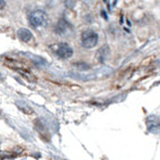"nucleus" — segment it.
<instances>
[{"instance_id": "obj_1", "label": "nucleus", "mask_w": 160, "mask_h": 160, "mask_svg": "<svg viewBox=\"0 0 160 160\" xmlns=\"http://www.w3.org/2000/svg\"><path fill=\"white\" fill-rule=\"evenodd\" d=\"M98 41H99V36L98 34V32H95L94 29L87 28L81 35V44L86 49L94 48L98 44Z\"/></svg>"}, {"instance_id": "obj_2", "label": "nucleus", "mask_w": 160, "mask_h": 160, "mask_svg": "<svg viewBox=\"0 0 160 160\" xmlns=\"http://www.w3.org/2000/svg\"><path fill=\"white\" fill-rule=\"evenodd\" d=\"M48 22V16L44 11L36 10L29 15V24L32 28H42L45 26Z\"/></svg>"}, {"instance_id": "obj_3", "label": "nucleus", "mask_w": 160, "mask_h": 160, "mask_svg": "<svg viewBox=\"0 0 160 160\" xmlns=\"http://www.w3.org/2000/svg\"><path fill=\"white\" fill-rule=\"evenodd\" d=\"M55 53L60 59L68 60L73 55V48L67 43H60L55 45Z\"/></svg>"}, {"instance_id": "obj_4", "label": "nucleus", "mask_w": 160, "mask_h": 160, "mask_svg": "<svg viewBox=\"0 0 160 160\" xmlns=\"http://www.w3.org/2000/svg\"><path fill=\"white\" fill-rule=\"evenodd\" d=\"M110 57V48L108 45H102L101 48H98L96 52V58L99 63H105Z\"/></svg>"}, {"instance_id": "obj_5", "label": "nucleus", "mask_w": 160, "mask_h": 160, "mask_svg": "<svg viewBox=\"0 0 160 160\" xmlns=\"http://www.w3.org/2000/svg\"><path fill=\"white\" fill-rule=\"evenodd\" d=\"M69 28H70V24L68 23V21L65 19H60L55 26V32L59 35H64L69 31Z\"/></svg>"}, {"instance_id": "obj_6", "label": "nucleus", "mask_w": 160, "mask_h": 160, "mask_svg": "<svg viewBox=\"0 0 160 160\" xmlns=\"http://www.w3.org/2000/svg\"><path fill=\"white\" fill-rule=\"evenodd\" d=\"M18 37L20 38V40H22L23 42H29L32 39V32L28 28H20L17 32Z\"/></svg>"}, {"instance_id": "obj_7", "label": "nucleus", "mask_w": 160, "mask_h": 160, "mask_svg": "<svg viewBox=\"0 0 160 160\" xmlns=\"http://www.w3.org/2000/svg\"><path fill=\"white\" fill-rule=\"evenodd\" d=\"M158 125H159V118L157 116H150L147 120V126L149 127L151 131L158 129Z\"/></svg>"}, {"instance_id": "obj_8", "label": "nucleus", "mask_w": 160, "mask_h": 160, "mask_svg": "<svg viewBox=\"0 0 160 160\" xmlns=\"http://www.w3.org/2000/svg\"><path fill=\"white\" fill-rule=\"evenodd\" d=\"M73 66L78 70H81V71H86V70H89L90 69V65L87 64L86 62H75Z\"/></svg>"}, {"instance_id": "obj_9", "label": "nucleus", "mask_w": 160, "mask_h": 160, "mask_svg": "<svg viewBox=\"0 0 160 160\" xmlns=\"http://www.w3.org/2000/svg\"><path fill=\"white\" fill-rule=\"evenodd\" d=\"M74 4H75V0H66L65 1V7L67 8H70V10L74 7Z\"/></svg>"}, {"instance_id": "obj_10", "label": "nucleus", "mask_w": 160, "mask_h": 160, "mask_svg": "<svg viewBox=\"0 0 160 160\" xmlns=\"http://www.w3.org/2000/svg\"><path fill=\"white\" fill-rule=\"evenodd\" d=\"M4 4H5L4 0H0V8H3V7H4Z\"/></svg>"}]
</instances>
